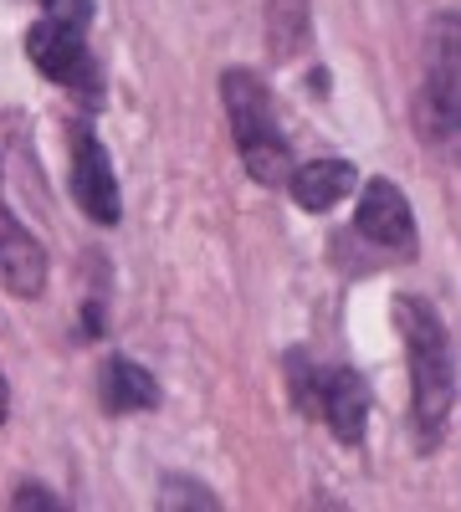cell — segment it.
<instances>
[{
  "label": "cell",
  "mask_w": 461,
  "mask_h": 512,
  "mask_svg": "<svg viewBox=\"0 0 461 512\" xmlns=\"http://www.w3.org/2000/svg\"><path fill=\"white\" fill-rule=\"evenodd\" d=\"M395 328H400V344L410 359V390H415V436H421V451H436L451 410H456V354H451V333L446 318L426 303V297H410L400 292L395 303Z\"/></svg>",
  "instance_id": "obj_1"
},
{
  "label": "cell",
  "mask_w": 461,
  "mask_h": 512,
  "mask_svg": "<svg viewBox=\"0 0 461 512\" xmlns=\"http://www.w3.org/2000/svg\"><path fill=\"white\" fill-rule=\"evenodd\" d=\"M221 103H226V118H231V139H236V154L246 164V175L277 190L287 185L292 175V144L282 134V118H277V98L267 93V82L246 67H231L221 77Z\"/></svg>",
  "instance_id": "obj_2"
},
{
  "label": "cell",
  "mask_w": 461,
  "mask_h": 512,
  "mask_svg": "<svg viewBox=\"0 0 461 512\" xmlns=\"http://www.w3.org/2000/svg\"><path fill=\"white\" fill-rule=\"evenodd\" d=\"M287 369V395L303 415H318L333 436L344 446H359L364 431H369V410H374V395L359 369L349 364H313L308 349H292L282 359Z\"/></svg>",
  "instance_id": "obj_3"
},
{
  "label": "cell",
  "mask_w": 461,
  "mask_h": 512,
  "mask_svg": "<svg viewBox=\"0 0 461 512\" xmlns=\"http://www.w3.org/2000/svg\"><path fill=\"white\" fill-rule=\"evenodd\" d=\"M456 36H461L456 11H441L431 21V36H426V82H421V93H415V128H421L431 144H456V118H461Z\"/></svg>",
  "instance_id": "obj_4"
},
{
  "label": "cell",
  "mask_w": 461,
  "mask_h": 512,
  "mask_svg": "<svg viewBox=\"0 0 461 512\" xmlns=\"http://www.w3.org/2000/svg\"><path fill=\"white\" fill-rule=\"evenodd\" d=\"M354 231L374 246H385L395 256H415L421 231H415V210L405 200V190L385 175H374L369 185H359V205H354Z\"/></svg>",
  "instance_id": "obj_5"
},
{
  "label": "cell",
  "mask_w": 461,
  "mask_h": 512,
  "mask_svg": "<svg viewBox=\"0 0 461 512\" xmlns=\"http://www.w3.org/2000/svg\"><path fill=\"white\" fill-rule=\"evenodd\" d=\"M72 200L88 221L98 226H118L123 221V195H118V175L113 159L98 144L93 128H72Z\"/></svg>",
  "instance_id": "obj_6"
},
{
  "label": "cell",
  "mask_w": 461,
  "mask_h": 512,
  "mask_svg": "<svg viewBox=\"0 0 461 512\" xmlns=\"http://www.w3.org/2000/svg\"><path fill=\"white\" fill-rule=\"evenodd\" d=\"M26 57L41 77L62 82V88H82L93 82V67H88V41H82L77 26H62V21H36L26 31Z\"/></svg>",
  "instance_id": "obj_7"
},
{
  "label": "cell",
  "mask_w": 461,
  "mask_h": 512,
  "mask_svg": "<svg viewBox=\"0 0 461 512\" xmlns=\"http://www.w3.org/2000/svg\"><path fill=\"white\" fill-rule=\"evenodd\" d=\"M0 282L16 297L47 292V251H41V241L6 210V200H0Z\"/></svg>",
  "instance_id": "obj_8"
},
{
  "label": "cell",
  "mask_w": 461,
  "mask_h": 512,
  "mask_svg": "<svg viewBox=\"0 0 461 512\" xmlns=\"http://www.w3.org/2000/svg\"><path fill=\"white\" fill-rule=\"evenodd\" d=\"M287 190L308 216H323V210H333L339 200H349L359 190V169L349 159H308L287 175Z\"/></svg>",
  "instance_id": "obj_9"
},
{
  "label": "cell",
  "mask_w": 461,
  "mask_h": 512,
  "mask_svg": "<svg viewBox=\"0 0 461 512\" xmlns=\"http://www.w3.org/2000/svg\"><path fill=\"white\" fill-rule=\"evenodd\" d=\"M98 400H103L108 415H144V410L159 405V379L144 364L113 354L98 374Z\"/></svg>",
  "instance_id": "obj_10"
},
{
  "label": "cell",
  "mask_w": 461,
  "mask_h": 512,
  "mask_svg": "<svg viewBox=\"0 0 461 512\" xmlns=\"http://www.w3.org/2000/svg\"><path fill=\"white\" fill-rule=\"evenodd\" d=\"M267 47L277 62L313 47V0H267Z\"/></svg>",
  "instance_id": "obj_11"
},
{
  "label": "cell",
  "mask_w": 461,
  "mask_h": 512,
  "mask_svg": "<svg viewBox=\"0 0 461 512\" xmlns=\"http://www.w3.org/2000/svg\"><path fill=\"white\" fill-rule=\"evenodd\" d=\"M159 507L170 512V507H205V512H216L221 497L205 487V482H190V477H164L159 482Z\"/></svg>",
  "instance_id": "obj_12"
},
{
  "label": "cell",
  "mask_w": 461,
  "mask_h": 512,
  "mask_svg": "<svg viewBox=\"0 0 461 512\" xmlns=\"http://www.w3.org/2000/svg\"><path fill=\"white\" fill-rule=\"evenodd\" d=\"M41 11L62 26H77V31L93 26V0H41Z\"/></svg>",
  "instance_id": "obj_13"
},
{
  "label": "cell",
  "mask_w": 461,
  "mask_h": 512,
  "mask_svg": "<svg viewBox=\"0 0 461 512\" xmlns=\"http://www.w3.org/2000/svg\"><path fill=\"white\" fill-rule=\"evenodd\" d=\"M11 507H16V512H31V507H41V512H62L67 502H62L52 487H36V482H26V487H16V492H11Z\"/></svg>",
  "instance_id": "obj_14"
},
{
  "label": "cell",
  "mask_w": 461,
  "mask_h": 512,
  "mask_svg": "<svg viewBox=\"0 0 461 512\" xmlns=\"http://www.w3.org/2000/svg\"><path fill=\"white\" fill-rule=\"evenodd\" d=\"M98 333H103V308L88 303V308H82V318H77V338H98Z\"/></svg>",
  "instance_id": "obj_15"
},
{
  "label": "cell",
  "mask_w": 461,
  "mask_h": 512,
  "mask_svg": "<svg viewBox=\"0 0 461 512\" xmlns=\"http://www.w3.org/2000/svg\"><path fill=\"white\" fill-rule=\"evenodd\" d=\"M11 420V384H6V374H0V425Z\"/></svg>",
  "instance_id": "obj_16"
},
{
  "label": "cell",
  "mask_w": 461,
  "mask_h": 512,
  "mask_svg": "<svg viewBox=\"0 0 461 512\" xmlns=\"http://www.w3.org/2000/svg\"><path fill=\"white\" fill-rule=\"evenodd\" d=\"M308 82H313V93H318V98H323V93L333 88V77H328L323 67H313V77H308Z\"/></svg>",
  "instance_id": "obj_17"
}]
</instances>
